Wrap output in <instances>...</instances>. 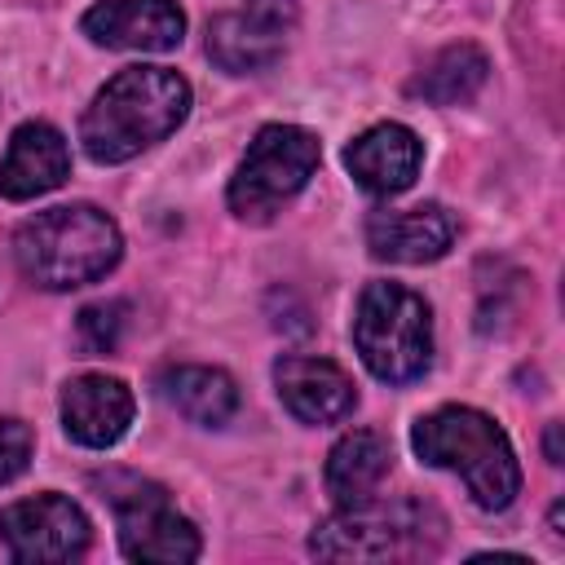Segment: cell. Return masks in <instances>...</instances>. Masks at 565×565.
Instances as JSON below:
<instances>
[{
    "label": "cell",
    "instance_id": "cell-17",
    "mask_svg": "<svg viewBox=\"0 0 565 565\" xmlns=\"http://www.w3.org/2000/svg\"><path fill=\"white\" fill-rule=\"evenodd\" d=\"M282 31L256 22L247 9L243 13H221L207 22V57L230 71V75H256L282 57Z\"/></svg>",
    "mask_w": 565,
    "mask_h": 565
},
{
    "label": "cell",
    "instance_id": "cell-13",
    "mask_svg": "<svg viewBox=\"0 0 565 565\" xmlns=\"http://www.w3.org/2000/svg\"><path fill=\"white\" fill-rule=\"evenodd\" d=\"M424 141L406 124H375L344 146V168L371 194H402L419 177Z\"/></svg>",
    "mask_w": 565,
    "mask_h": 565
},
{
    "label": "cell",
    "instance_id": "cell-5",
    "mask_svg": "<svg viewBox=\"0 0 565 565\" xmlns=\"http://www.w3.org/2000/svg\"><path fill=\"white\" fill-rule=\"evenodd\" d=\"M441 547V516L419 499L340 508L309 534V552L327 561H397L433 556Z\"/></svg>",
    "mask_w": 565,
    "mask_h": 565
},
{
    "label": "cell",
    "instance_id": "cell-8",
    "mask_svg": "<svg viewBox=\"0 0 565 565\" xmlns=\"http://www.w3.org/2000/svg\"><path fill=\"white\" fill-rule=\"evenodd\" d=\"M0 539L13 561L26 565H53L75 561L88 552V516L66 494H35L18 499L0 512Z\"/></svg>",
    "mask_w": 565,
    "mask_h": 565
},
{
    "label": "cell",
    "instance_id": "cell-9",
    "mask_svg": "<svg viewBox=\"0 0 565 565\" xmlns=\"http://www.w3.org/2000/svg\"><path fill=\"white\" fill-rule=\"evenodd\" d=\"M84 35L106 49L128 53H168L185 35V13L177 0H97L79 18Z\"/></svg>",
    "mask_w": 565,
    "mask_h": 565
},
{
    "label": "cell",
    "instance_id": "cell-3",
    "mask_svg": "<svg viewBox=\"0 0 565 565\" xmlns=\"http://www.w3.org/2000/svg\"><path fill=\"white\" fill-rule=\"evenodd\" d=\"M119 225L93 203H62L35 212L13 234L18 269L44 291H71L106 278L119 265Z\"/></svg>",
    "mask_w": 565,
    "mask_h": 565
},
{
    "label": "cell",
    "instance_id": "cell-12",
    "mask_svg": "<svg viewBox=\"0 0 565 565\" xmlns=\"http://www.w3.org/2000/svg\"><path fill=\"white\" fill-rule=\"evenodd\" d=\"M455 243V221L441 203H415V207H384L366 221V247L380 260L393 265H424L446 256Z\"/></svg>",
    "mask_w": 565,
    "mask_h": 565
},
{
    "label": "cell",
    "instance_id": "cell-16",
    "mask_svg": "<svg viewBox=\"0 0 565 565\" xmlns=\"http://www.w3.org/2000/svg\"><path fill=\"white\" fill-rule=\"evenodd\" d=\"M154 384L172 411L203 428H221L238 411V384L221 366H168Z\"/></svg>",
    "mask_w": 565,
    "mask_h": 565
},
{
    "label": "cell",
    "instance_id": "cell-11",
    "mask_svg": "<svg viewBox=\"0 0 565 565\" xmlns=\"http://www.w3.org/2000/svg\"><path fill=\"white\" fill-rule=\"evenodd\" d=\"M132 424V388L119 375H75L62 388V428L71 441L88 446V450H106L115 446Z\"/></svg>",
    "mask_w": 565,
    "mask_h": 565
},
{
    "label": "cell",
    "instance_id": "cell-19",
    "mask_svg": "<svg viewBox=\"0 0 565 565\" xmlns=\"http://www.w3.org/2000/svg\"><path fill=\"white\" fill-rule=\"evenodd\" d=\"M124 322H128V305L124 300H102V305H88L79 313V340L88 353H110L124 335Z\"/></svg>",
    "mask_w": 565,
    "mask_h": 565
},
{
    "label": "cell",
    "instance_id": "cell-7",
    "mask_svg": "<svg viewBox=\"0 0 565 565\" xmlns=\"http://www.w3.org/2000/svg\"><path fill=\"white\" fill-rule=\"evenodd\" d=\"M97 486L106 490L102 499L115 508L119 547L128 561H172V565L199 561L203 539L194 521L177 512L172 494L159 481L132 477V472H106L97 477Z\"/></svg>",
    "mask_w": 565,
    "mask_h": 565
},
{
    "label": "cell",
    "instance_id": "cell-21",
    "mask_svg": "<svg viewBox=\"0 0 565 565\" xmlns=\"http://www.w3.org/2000/svg\"><path fill=\"white\" fill-rule=\"evenodd\" d=\"M247 13L274 31H291L296 26V13H300V0H247Z\"/></svg>",
    "mask_w": 565,
    "mask_h": 565
},
{
    "label": "cell",
    "instance_id": "cell-15",
    "mask_svg": "<svg viewBox=\"0 0 565 565\" xmlns=\"http://www.w3.org/2000/svg\"><path fill=\"white\" fill-rule=\"evenodd\" d=\"M388 441L375 433V428H353L344 433L331 455H327V494L335 499V508H358V503H371L380 481L388 477Z\"/></svg>",
    "mask_w": 565,
    "mask_h": 565
},
{
    "label": "cell",
    "instance_id": "cell-1",
    "mask_svg": "<svg viewBox=\"0 0 565 565\" xmlns=\"http://www.w3.org/2000/svg\"><path fill=\"white\" fill-rule=\"evenodd\" d=\"M190 115V84L168 66H124L106 79L79 119V141L93 163H128Z\"/></svg>",
    "mask_w": 565,
    "mask_h": 565
},
{
    "label": "cell",
    "instance_id": "cell-6",
    "mask_svg": "<svg viewBox=\"0 0 565 565\" xmlns=\"http://www.w3.org/2000/svg\"><path fill=\"white\" fill-rule=\"evenodd\" d=\"M318 159H322V146L309 128L265 124L230 177V190H225L230 212L238 221H269L274 212H282V203H291L305 190Z\"/></svg>",
    "mask_w": 565,
    "mask_h": 565
},
{
    "label": "cell",
    "instance_id": "cell-20",
    "mask_svg": "<svg viewBox=\"0 0 565 565\" xmlns=\"http://www.w3.org/2000/svg\"><path fill=\"white\" fill-rule=\"evenodd\" d=\"M31 450H35L31 428H26L22 419H0V486L26 472Z\"/></svg>",
    "mask_w": 565,
    "mask_h": 565
},
{
    "label": "cell",
    "instance_id": "cell-14",
    "mask_svg": "<svg viewBox=\"0 0 565 565\" xmlns=\"http://www.w3.org/2000/svg\"><path fill=\"white\" fill-rule=\"evenodd\" d=\"M66 177H71V150L53 124L31 119L9 137V150L0 159V194L4 199L22 203L35 194H49Z\"/></svg>",
    "mask_w": 565,
    "mask_h": 565
},
{
    "label": "cell",
    "instance_id": "cell-4",
    "mask_svg": "<svg viewBox=\"0 0 565 565\" xmlns=\"http://www.w3.org/2000/svg\"><path fill=\"white\" fill-rule=\"evenodd\" d=\"M353 344L384 384H411L433 362V313L402 282H366L353 309Z\"/></svg>",
    "mask_w": 565,
    "mask_h": 565
},
{
    "label": "cell",
    "instance_id": "cell-22",
    "mask_svg": "<svg viewBox=\"0 0 565 565\" xmlns=\"http://www.w3.org/2000/svg\"><path fill=\"white\" fill-rule=\"evenodd\" d=\"M547 463H561V424L547 428Z\"/></svg>",
    "mask_w": 565,
    "mask_h": 565
},
{
    "label": "cell",
    "instance_id": "cell-2",
    "mask_svg": "<svg viewBox=\"0 0 565 565\" xmlns=\"http://www.w3.org/2000/svg\"><path fill=\"white\" fill-rule=\"evenodd\" d=\"M411 446L428 468L455 472L472 503L486 512H503L521 494V463L512 455L508 433L472 411V406H437L411 428Z\"/></svg>",
    "mask_w": 565,
    "mask_h": 565
},
{
    "label": "cell",
    "instance_id": "cell-18",
    "mask_svg": "<svg viewBox=\"0 0 565 565\" xmlns=\"http://www.w3.org/2000/svg\"><path fill=\"white\" fill-rule=\"evenodd\" d=\"M486 75H490V62L477 44H450L411 79V97H424L428 106H459L477 97Z\"/></svg>",
    "mask_w": 565,
    "mask_h": 565
},
{
    "label": "cell",
    "instance_id": "cell-10",
    "mask_svg": "<svg viewBox=\"0 0 565 565\" xmlns=\"http://www.w3.org/2000/svg\"><path fill=\"white\" fill-rule=\"evenodd\" d=\"M274 384H278L282 406L300 424H340L358 406V384L331 358L282 353L274 362Z\"/></svg>",
    "mask_w": 565,
    "mask_h": 565
}]
</instances>
